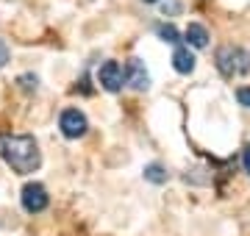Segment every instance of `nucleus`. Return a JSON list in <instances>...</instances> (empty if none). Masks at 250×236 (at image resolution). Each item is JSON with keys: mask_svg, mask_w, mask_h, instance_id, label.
<instances>
[{"mask_svg": "<svg viewBox=\"0 0 250 236\" xmlns=\"http://www.w3.org/2000/svg\"><path fill=\"white\" fill-rule=\"evenodd\" d=\"M145 181L150 183H167V170L161 164H147L145 167Z\"/></svg>", "mask_w": 250, "mask_h": 236, "instance_id": "obj_9", "label": "nucleus"}, {"mask_svg": "<svg viewBox=\"0 0 250 236\" xmlns=\"http://www.w3.org/2000/svg\"><path fill=\"white\" fill-rule=\"evenodd\" d=\"M142 3H159V0H142Z\"/></svg>", "mask_w": 250, "mask_h": 236, "instance_id": "obj_15", "label": "nucleus"}, {"mask_svg": "<svg viewBox=\"0 0 250 236\" xmlns=\"http://www.w3.org/2000/svg\"><path fill=\"white\" fill-rule=\"evenodd\" d=\"M20 200H22V209H25L28 214H39V211H45L47 203H50L47 189L42 186V183H25V186H22Z\"/></svg>", "mask_w": 250, "mask_h": 236, "instance_id": "obj_4", "label": "nucleus"}, {"mask_svg": "<svg viewBox=\"0 0 250 236\" xmlns=\"http://www.w3.org/2000/svg\"><path fill=\"white\" fill-rule=\"evenodd\" d=\"M217 70L225 78H239L250 70V53L239 45H223L217 50Z\"/></svg>", "mask_w": 250, "mask_h": 236, "instance_id": "obj_2", "label": "nucleus"}, {"mask_svg": "<svg viewBox=\"0 0 250 236\" xmlns=\"http://www.w3.org/2000/svg\"><path fill=\"white\" fill-rule=\"evenodd\" d=\"M17 83H20V89L36 92V83H39V78H36V75H31V73H25V75H20V78H17Z\"/></svg>", "mask_w": 250, "mask_h": 236, "instance_id": "obj_11", "label": "nucleus"}, {"mask_svg": "<svg viewBox=\"0 0 250 236\" xmlns=\"http://www.w3.org/2000/svg\"><path fill=\"white\" fill-rule=\"evenodd\" d=\"M236 100H239L245 109H250V86H242V89L236 92Z\"/></svg>", "mask_w": 250, "mask_h": 236, "instance_id": "obj_12", "label": "nucleus"}, {"mask_svg": "<svg viewBox=\"0 0 250 236\" xmlns=\"http://www.w3.org/2000/svg\"><path fill=\"white\" fill-rule=\"evenodd\" d=\"M242 164H245V173L250 175V147H245V156H242Z\"/></svg>", "mask_w": 250, "mask_h": 236, "instance_id": "obj_14", "label": "nucleus"}, {"mask_svg": "<svg viewBox=\"0 0 250 236\" xmlns=\"http://www.w3.org/2000/svg\"><path fill=\"white\" fill-rule=\"evenodd\" d=\"M184 39H187V45H192V47H206L208 45V31H206V25H200V22H189L187 31H184Z\"/></svg>", "mask_w": 250, "mask_h": 236, "instance_id": "obj_8", "label": "nucleus"}, {"mask_svg": "<svg viewBox=\"0 0 250 236\" xmlns=\"http://www.w3.org/2000/svg\"><path fill=\"white\" fill-rule=\"evenodd\" d=\"M0 158L17 175H31L42 164L39 145L28 134H0Z\"/></svg>", "mask_w": 250, "mask_h": 236, "instance_id": "obj_1", "label": "nucleus"}, {"mask_svg": "<svg viewBox=\"0 0 250 236\" xmlns=\"http://www.w3.org/2000/svg\"><path fill=\"white\" fill-rule=\"evenodd\" d=\"M125 83H131V89L136 92L150 89V73L145 70V64L139 59H128V64H125Z\"/></svg>", "mask_w": 250, "mask_h": 236, "instance_id": "obj_6", "label": "nucleus"}, {"mask_svg": "<svg viewBox=\"0 0 250 236\" xmlns=\"http://www.w3.org/2000/svg\"><path fill=\"white\" fill-rule=\"evenodd\" d=\"M98 81L106 92H120L125 83V70L120 67L117 61H106L103 67L98 70Z\"/></svg>", "mask_w": 250, "mask_h": 236, "instance_id": "obj_5", "label": "nucleus"}, {"mask_svg": "<svg viewBox=\"0 0 250 236\" xmlns=\"http://www.w3.org/2000/svg\"><path fill=\"white\" fill-rule=\"evenodd\" d=\"M6 61H9V47H6V42H3V39H0V67H3Z\"/></svg>", "mask_w": 250, "mask_h": 236, "instance_id": "obj_13", "label": "nucleus"}, {"mask_svg": "<svg viewBox=\"0 0 250 236\" xmlns=\"http://www.w3.org/2000/svg\"><path fill=\"white\" fill-rule=\"evenodd\" d=\"M195 64H197V59L189 47H175V53H172V67H175V73H181V75L195 73Z\"/></svg>", "mask_w": 250, "mask_h": 236, "instance_id": "obj_7", "label": "nucleus"}, {"mask_svg": "<svg viewBox=\"0 0 250 236\" xmlns=\"http://www.w3.org/2000/svg\"><path fill=\"white\" fill-rule=\"evenodd\" d=\"M59 128H62V134L67 139H81L83 134H86V128H89V122H86V114L78 109H64L62 117H59Z\"/></svg>", "mask_w": 250, "mask_h": 236, "instance_id": "obj_3", "label": "nucleus"}, {"mask_svg": "<svg viewBox=\"0 0 250 236\" xmlns=\"http://www.w3.org/2000/svg\"><path fill=\"white\" fill-rule=\"evenodd\" d=\"M156 34H159V39H161V42H170V45H175V42L181 39L178 28H175V25H170V22H161V25H156Z\"/></svg>", "mask_w": 250, "mask_h": 236, "instance_id": "obj_10", "label": "nucleus"}]
</instances>
